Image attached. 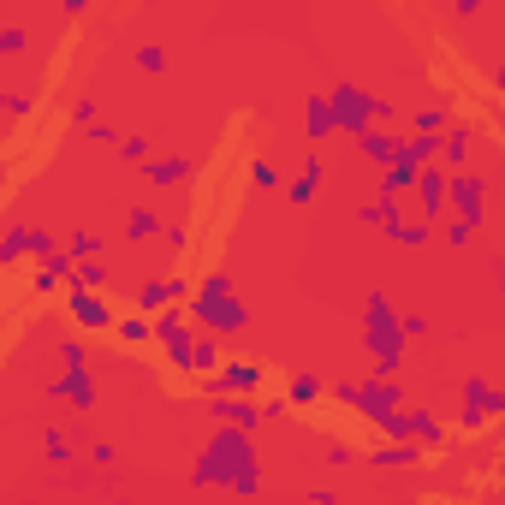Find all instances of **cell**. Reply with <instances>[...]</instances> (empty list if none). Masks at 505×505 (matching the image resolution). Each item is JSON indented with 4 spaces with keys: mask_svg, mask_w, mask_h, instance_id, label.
Instances as JSON below:
<instances>
[{
    "mask_svg": "<svg viewBox=\"0 0 505 505\" xmlns=\"http://www.w3.org/2000/svg\"><path fill=\"white\" fill-rule=\"evenodd\" d=\"M327 464H333V470H351V464H357V452H351V446H327Z\"/></svg>",
    "mask_w": 505,
    "mask_h": 505,
    "instance_id": "obj_35",
    "label": "cell"
},
{
    "mask_svg": "<svg viewBox=\"0 0 505 505\" xmlns=\"http://www.w3.org/2000/svg\"><path fill=\"white\" fill-rule=\"evenodd\" d=\"M185 316L197 321V327H208V333H238V327L250 321V309L232 298V280H226V274H208L197 291H190Z\"/></svg>",
    "mask_w": 505,
    "mask_h": 505,
    "instance_id": "obj_3",
    "label": "cell"
},
{
    "mask_svg": "<svg viewBox=\"0 0 505 505\" xmlns=\"http://www.w3.org/2000/svg\"><path fill=\"white\" fill-rule=\"evenodd\" d=\"M505 410V392L488 387V381H464V404H458V428H482L488 417Z\"/></svg>",
    "mask_w": 505,
    "mask_h": 505,
    "instance_id": "obj_8",
    "label": "cell"
},
{
    "mask_svg": "<svg viewBox=\"0 0 505 505\" xmlns=\"http://www.w3.org/2000/svg\"><path fill=\"white\" fill-rule=\"evenodd\" d=\"M363 345H369V357H375V381H392L404 369V316L392 309L381 291H369V303H363Z\"/></svg>",
    "mask_w": 505,
    "mask_h": 505,
    "instance_id": "obj_2",
    "label": "cell"
},
{
    "mask_svg": "<svg viewBox=\"0 0 505 505\" xmlns=\"http://www.w3.org/2000/svg\"><path fill=\"white\" fill-rule=\"evenodd\" d=\"M125 232H131V238H155V232H161V215H155V208H131V215H125Z\"/></svg>",
    "mask_w": 505,
    "mask_h": 505,
    "instance_id": "obj_25",
    "label": "cell"
},
{
    "mask_svg": "<svg viewBox=\"0 0 505 505\" xmlns=\"http://www.w3.org/2000/svg\"><path fill=\"white\" fill-rule=\"evenodd\" d=\"M470 238H476V226H470V220H452V226H446V244H470Z\"/></svg>",
    "mask_w": 505,
    "mask_h": 505,
    "instance_id": "obj_34",
    "label": "cell"
},
{
    "mask_svg": "<svg viewBox=\"0 0 505 505\" xmlns=\"http://www.w3.org/2000/svg\"><path fill=\"white\" fill-rule=\"evenodd\" d=\"M190 173H197V167H190L185 155H167V161H149V167H143V179H149V185H185Z\"/></svg>",
    "mask_w": 505,
    "mask_h": 505,
    "instance_id": "obj_19",
    "label": "cell"
},
{
    "mask_svg": "<svg viewBox=\"0 0 505 505\" xmlns=\"http://www.w3.org/2000/svg\"><path fill=\"white\" fill-rule=\"evenodd\" d=\"M190 291V280H179V274H167V280H155V286L137 298V316H155V309H167V303H179Z\"/></svg>",
    "mask_w": 505,
    "mask_h": 505,
    "instance_id": "obj_14",
    "label": "cell"
},
{
    "mask_svg": "<svg viewBox=\"0 0 505 505\" xmlns=\"http://www.w3.org/2000/svg\"><path fill=\"white\" fill-rule=\"evenodd\" d=\"M48 392H54V399H66V404L78 410V417H89V410H96V381H89L84 369H72V375L48 381Z\"/></svg>",
    "mask_w": 505,
    "mask_h": 505,
    "instance_id": "obj_11",
    "label": "cell"
},
{
    "mask_svg": "<svg viewBox=\"0 0 505 505\" xmlns=\"http://www.w3.org/2000/svg\"><path fill=\"white\" fill-rule=\"evenodd\" d=\"M363 226H381V232H387V238H399V232H404L399 197H381V202H369V208H363Z\"/></svg>",
    "mask_w": 505,
    "mask_h": 505,
    "instance_id": "obj_17",
    "label": "cell"
},
{
    "mask_svg": "<svg viewBox=\"0 0 505 505\" xmlns=\"http://www.w3.org/2000/svg\"><path fill=\"white\" fill-rule=\"evenodd\" d=\"M333 399H339V404H357L375 428H381L387 417H399V381H363V387H357V381H333Z\"/></svg>",
    "mask_w": 505,
    "mask_h": 505,
    "instance_id": "obj_5",
    "label": "cell"
},
{
    "mask_svg": "<svg viewBox=\"0 0 505 505\" xmlns=\"http://www.w3.org/2000/svg\"><path fill=\"white\" fill-rule=\"evenodd\" d=\"M333 125L345 131V137H369L375 131V119H387L392 107L381 96H369V89H357V84H333Z\"/></svg>",
    "mask_w": 505,
    "mask_h": 505,
    "instance_id": "obj_4",
    "label": "cell"
},
{
    "mask_svg": "<svg viewBox=\"0 0 505 505\" xmlns=\"http://www.w3.org/2000/svg\"><path fill=\"white\" fill-rule=\"evenodd\" d=\"M48 458H54V464H66V458H72V446H66L60 434H48Z\"/></svg>",
    "mask_w": 505,
    "mask_h": 505,
    "instance_id": "obj_36",
    "label": "cell"
},
{
    "mask_svg": "<svg viewBox=\"0 0 505 505\" xmlns=\"http://www.w3.org/2000/svg\"><path fill=\"white\" fill-rule=\"evenodd\" d=\"M96 250H101L96 232H72V238H66V256H72V262H89ZM96 262H101V256H96Z\"/></svg>",
    "mask_w": 505,
    "mask_h": 505,
    "instance_id": "obj_26",
    "label": "cell"
},
{
    "mask_svg": "<svg viewBox=\"0 0 505 505\" xmlns=\"http://www.w3.org/2000/svg\"><path fill=\"white\" fill-rule=\"evenodd\" d=\"M208 387L226 392V399H250V392L262 387V363H256V357H226V369H220Z\"/></svg>",
    "mask_w": 505,
    "mask_h": 505,
    "instance_id": "obj_9",
    "label": "cell"
},
{
    "mask_svg": "<svg viewBox=\"0 0 505 505\" xmlns=\"http://www.w3.org/2000/svg\"><path fill=\"white\" fill-rule=\"evenodd\" d=\"M60 363H66V375L84 369V339H66V345H60Z\"/></svg>",
    "mask_w": 505,
    "mask_h": 505,
    "instance_id": "obj_32",
    "label": "cell"
},
{
    "mask_svg": "<svg viewBox=\"0 0 505 505\" xmlns=\"http://www.w3.org/2000/svg\"><path fill=\"white\" fill-rule=\"evenodd\" d=\"M452 208H458V220L482 226V215H488V185H482L476 173H452Z\"/></svg>",
    "mask_w": 505,
    "mask_h": 505,
    "instance_id": "obj_10",
    "label": "cell"
},
{
    "mask_svg": "<svg viewBox=\"0 0 505 505\" xmlns=\"http://www.w3.org/2000/svg\"><path fill=\"white\" fill-rule=\"evenodd\" d=\"M452 125H458V119H452L446 107L434 101V107H417V119H410V137H434V143H440V137H446Z\"/></svg>",
    "mask_w": 505,
    "mask_h": 505,
    "instance_id": "obj_15",
    "label": "cell"
},
{
    "mask_svg": "<svg viewBox=\"0 0 505 505\" xmlns=\"http://www.w3.org/2000/svg\"><path fill=\"white\" fill-rule=\"evenodd\" d=\"M137 66H143L149 78H161L167 72V54H161V48H137Z\"/></svg>",
    "mask_w": 505,
    "mask_h": 505,
    "instance_id": "obj_31",
    "label": "cell"
},
{
    "mask_svg": "<svg viewBox=\"0 0 505 505\" xmlns=\"http://www.w3.org/2000/svg\"><path fill=\"white\" fill-rule=\"evenodd\" d=\"M387 440H422V446H446V428L428 417V410H399V417L381 422Z\"/></svg>",
    "mask_w": 505,
    "mask_h": 505,
    "instance_id": "obj_7",
    "label": "cell"
},
{
    "mask_svg": "<svg viewBox=\"0 0 505 505\" xmlns=\"http://www.w3.org/2000/svg\"><path fill=\"white\" fill-rule=\"evenodd\" d=\"M66 316H72L84 333H114L119 327L114 303L101 298V291H84V286H66Z\"/></svg>",
    "mask_w": 505,
    "mask_h": 505,
    "instance_id": "obj_6",
    "label": "cell"
},
{
    "mask_svg": "<svg viewBox=\"0 0 505 505\" xmlns=\"http://www.w3.org/2000/svg\"><path fill=\"white\" fill-rule=\"evenodd\" d=\"M190 482H202V488H238V493H256L262 488V464H256V446H250V434H238V428H220L208 446H202V458H197V476Z\"/></svg>",
    "mask_w": 505,
    "mask_h": 505,
    "instance_id": "obj_1",
    "label": "cell"
},
{
    "mask_svg": "<svg viewBox=\"0 0 505 505\" xmlns=\"http://www.w3.org/2000/svg\"><path fill=\"white\" fill-rule=\"evenodd\" d=\"M262 417H268V410H262V404H250V399H220V404H215V422H220V428H238V434L262 428Z\"/></svg>",
    "mask_w": 505,
    "mask_h": 505,
    "instance_id": "obj_12",
    "label": "cell"
},
{
    "mask_svg": "<svg viewBox=\"0 0 505 505\" xmlns=\"http://www.w3.org/2000/svg\"><path fill=\"white\" fill-rule=\"evenodd\" d=\"M54 280H66V286L78 280V262L66 256V244H60L54 256H42V262H36V286H54Z\"/></svg>",
    "mask_w": 505,
    "mask_h": 505,
    "instance_id": "obj_20",
    "label": "cell"
},
{
    "mask_svg": "<svg viewBox=\"0 0 505 505\" xmlns=\"http://www.w3.org/2000/svg\"><path fill=\"white\" fill-rule=\"evenodd\" d=\"M321 392H327V387H321L316 375H298V381H291V392H286V399H291V404H316Z\"/></svg>",
    "mask_w": 505,
    "mask_h": 505,
    "instance_id": "obj_28",
    "label": "cell"
},
{
    "mask_svg": "<svg viewBox=\"0 0 505 505\" xmlns=\"http://www.w3.org/2000/svg\"><path fill=\"white\" fill-rule=\"evenodd\" d=\"M357 149L369 161H375V167H392V161L404 155V137H387V131H369V137H357Z\"/></svg>",
    "mask_w": 505,
    "mask_h": 505,
    "instance_id": "obj_18",
    "label": "cell"
},
{
    "mask_svg": "<svg viewBox=\"0 0 505 505\" xmlns=\"http://www.w3.org/2000/svg\"><path fill=\"white\" fill-rule=\"evenodd\" d=\"M500 96H505V66H500Z\"/></svg>",
    "mask_w": 505,
    "mask_h": 505,
    "instance_id": "obj_37",
    "label": "cell"
},
{
    "mask_svg": "<svg viewBox=\"0 0 505 505\" xmlns=\"http://www.w3.org/2000/svg\"><path fill=\"white\" fill-rule=\"evenodd\" d=\"M428 220H404V232H399V244H410V250H417V244H428Z\"/></svg>",
    "mask_w": 505,
    "mask_h": 505,
    "instance_id": "obj_29",
    "label": "cell"
},
{
    "mask_svg": "<svg viewBox=\"0 0 505 505\" xmlns=\"http://www.w3.org/2000/svg\"><path fill=\"white\" fill-rule=\"evenodd\" d=\"M250 185H256V190H274V185H280V173L268 167V161H250Z\"/></svg>",
    "mask_w": 505,
    "mask_h": 505,
    "instance_id": "obj_30",
    "label": "cell"
},
{
    "mask_svg": "<svg viewBox=\"0 0 505 505\" xmlns=\"http://www.w3.org/2000/svg\"><path fill=\"white\" fill-rule=\"evenodd\" d=\"M417 179H422V167H410V161H392L387 173H381V197H399V190H417Z\"/></svg>",
    "mask_w": 505,
    "mask_h": 505,
    "instance_id": "obj_21",
    "label": "cell"
},
{
    "mask_svg": "<svg viewBox=\"0 0 505 505\" xmlns=\"http://www.w3.org/2000/svg\"><path fill=\"white\" fill-rule=\"evenodd\" d=\"M114 339L119 345H149V339H155V316H119Z\"/></svg>",
    "mask_w": 505,
    "mask_h": 505,
    "instance_id": "obj_22",
    "label": "cell"
},
{
    "mask_svg": "<svg viewBox=\"0 0 505 505\" xmlns=\"http://www.w3.org/2000/svg\"><path fill=\"white\" fill-rule=\"evenodd\" d=\"M417 458H422L417 446H375V452H369L375 470H404V464H417Z\"/></svg>",
    "mask_w": 505,
    "mask_h": 505,
    "instance_id": "obj_24",
    "label": "cell"
},
{
    "mask_svg": "<svg viewBox=\"0 0 505 505\" xmlns=\"http://www.w3.org/2000/svg\"><path fill=\"white\" fill-rule=\"evenodd\" d=\"M72 286L101 291V286H107V262H78V280H72Z\"/></svg>",
    "mask_w": 505,
    "mask_h": 505,
    "instance_id": "obj_27",
    "label": "cell"
},
{
    "mask_svg": "<svg viewBox=\"0 0 505 505\" xmlns=\"http://www.w3.org/2000/svg\"><path fill=\"white\" fill-rule=\"evenodd\" d=\"M119 155H125V161H143V167H149V143H143V137H125V143H119Z\"/></svg>",
    "mask_w": 505,
    "mask_h": 505,
    "instance_id": "obj_33",
    "label": "cell"
},
{
    "mask_svg": "<svg viewBox=\"0 0 505 505\" xmlns=\"http://www.w3.org/2000/svg\"><path fill=\"white\" fill-rule=\"evenodd\" d=\"M470 143H476V131L458 119V125L440 137V167H446V173H464V161H470Z\"/></svg>",
    "mask_w": 505,
    "mask_h": 505,
    "instance_id": "obj_13",
    "label": "cell"
},
{
    "mask_svg": "<svg viewBox=\"0 0 505 505\" xmlns=\"http://www.w3.org/2000/svg\"><path fill=\"white\" fill-rule=\"evenodd\" d=\"M316 185H321V155H309V161H303V173L291 179V190H286V197H291V202H298V208H303V202L316 197Z\"/></svg>",
    "mask_w": 505,
    "mask_h": 505,
    "instance_id": "obj_23",
    "label": "cell"
},
{
    "mask_svg": "<svg viewBox=\"0 0 505 505\" xmlns=\"http://www.w3.org/2000/svg\"><path fill=\"white\" fill-rule=\"evenodd\" d=\"M327 131H339V125H333V101H327V96H309V107H303V137H309V143H321Z\"/></svg>",
    "mask_w": 505,
    "mask_h": 505,
    "instance_id": "obj_16",
    "label": "cell"
}]
</instances>
